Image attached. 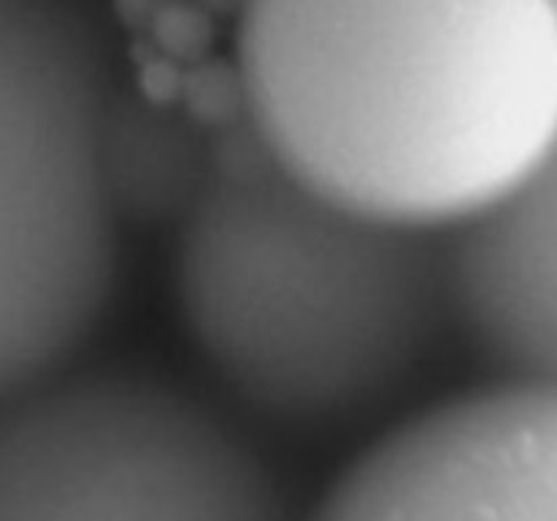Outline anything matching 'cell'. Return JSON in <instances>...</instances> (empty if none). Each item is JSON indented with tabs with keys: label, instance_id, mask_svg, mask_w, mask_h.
I'll list each match as a JSON object with an SVG mask.
<instances>
[{
	"label": "cell",
	"instance_id": "obj_1",
	"mask_svg": "<svg viewBox=\"0 0 557 521\" xmlns=\"http://www.w3.org/2000/svg\"><path fill=\"white\" fill-rule=\"evenodd\" d=\"M255 145L401 227H473L557 145V0H246Z\"/></svg>",
	"mask_w": 557,
	"mask_h": 521
},
{
	"label": "cell",
	"instance_id": "obj_2",
	"mask_svg": "<svg viewBox=\"0 0 557 521\" xmlns=\"http://www.w3.org/2000/svg\"><path fill=\"white\" fill-rule=\"evenodd\" d=\"M178 298L219 380L293 421L374 410L459 325L454 249L331 200L260 145L230 156L191 206Z\"/></svg>",
	"mask_w": 557,
	"mask_h": 521
},
{
	"label": "cell",
	"instance_id": "obj_3",
	"mask_svg": "<svg viewBox=\"0 0 557 521\" xmlns=\"http://www.w3.org/2000/svg\"><path fill=\"white\" fill-rule=\"evenodd\" d=\"M121 271L94 69L47 0H0V410L66 377Z\"/></svg>",
	"mask_w": 557,
	"mask_h": 521
},
{
	"label": "cell",
	"instance_id": "obj_4",
	"mask_svg": "<svg viewBox=\"0 0 557 521\" xmlns=\"http://www.w3.org/2000/svg\"><path fill=\"white\" fill-rule=\"evenodd\" d=\"M0 521H290L271 467L208 401L137 374L0 410Z\"/></svg>",
	"mask_w": 557,
	"mask_h": 521
},
{
	"label": "cell",
	"instance_id": "obj_5",
	"mask_svg": "<svg viewBox=\"0 0 557 521\" xmlns=\"http://www.w3.org/2000/svg\"><path fill=\"white\" fill-rule=\"evenodd\" d=\"M314 521H557V388L506 380L412 418Z\"/></svg>",
	"mask_w": 557,
	"mask_h": 521
},
{
	"label": "cell",
	"instance_id": "obj_6",
	"mask_svg": "<svg viewBox=\"0 0 557 521\" xmlns=\"http://www.w3.org/2000/svg\"><path fill=\"white\" fill-rule=\"evenodd\" d=\"M459 325L506 380L557 388V145L454 249Z\"/></svg>",
	"mask_w": 557,
	"mask_h": 521
}]
</instances>
